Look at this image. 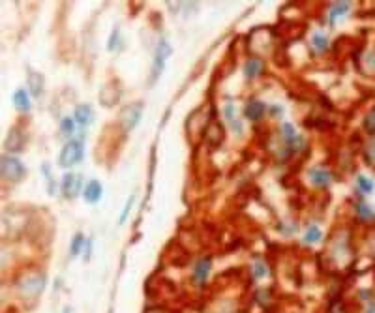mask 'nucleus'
Segmentation results:
<instances>
[{
    "instance_id": "393cba45",
    "label": "nucleus",
    "mask_w": 375,
    "mask_h": 313,
    "mask_svg": "<svg viewBox=\"0 0 375 313\" xmlns=\"http://www.w3.org/2000/svg\"><path fill=\"white\" fill-rule=\"evenodd\" d=\"M133 203H135V195H130L128 201H126V205H124V210H122V214H120V218H119V225H124L126 221H128L130 214H132Z\"/></svg>"
},
{
    "instance_id": "f257e3e1",
    "label": "nucleus",
    "mask_w": 375,
    "mask_h": 313,
    "mask_svg": "<svg viewBox=\"0 0 375 313\" xmlns=\"http://www.w3.org/2000/svg\"><path fill=\"white\" fill-rule=\"evenodd\" d=\"M0 176L6 184H19L27 176V167L17 156L4 154L0 158Z\"/></svg>"
},
{
    "instance_id": "aec40b11",
    "label": "nucleus",
    "mask_w": 375,
    "mask_h": 313,
    "mask_svg": "<svg viewBox=\"0 0 375 313\" xmlns=\"http://www.w3.org/2000/svg\"><path fill=\"white\" fill-rule=\"evenodd\" d=\"M86 242H88V240L85 238V234H83V233H75V234H73L72 242H70V254H72V257H77V255L83 254V249H85Z\"/></svg>"
},
{
    "instance_id": "423d86ee",
    "label": "nucleus",
    "mask_w": 375,
    "mask_h": 313,
    "mask_svg": "<svg viewBox=\"0 0 375 313\" xmlns=\"http://www.w3.org/2000/svg\"><path fill=\"white\" fill-rule=\"evenodd\" d=\"M83 190H85V182H83V176L77 173H66L62 176V195L66 199H75L83 195Z\"/></svg>"
},
{
    "instance_id": "7ed1b4c3",
    "label": "nucleus",
    "mask_w": 375,
    "mask_h": 313,
    "mask_svg": "<svg viewBox=\"0 0 375 313\" xmlns=\"http://www.w3.org/2000/svg\"><path fill=\"white\" fill-rule=\"evenodd\" d=\"M85 160V137H73L68 139L59 154V165L64 169L75 167Z\"/></svg>"
},
{
    "instance_id": "bb28decb",
    "label": "nucleus",
    "mask_w": 375,
    "mask_h": 313,
    "mask_svg": "<svg viewBox=\"0 0 375 313\" xmlns=\"http://www.w3.org/2000/svg\"><path fill=\"white\" fill-rule=\"evenodd\" d=\"M364 130H366L369 135H375V111H371V113L364 118Z\"/></svg>"
},
{
    "instance_id": "f8f14e48",
    "label": "nucleus",
    "mask_w": 375,
    "mask_h": 313,
    "mask_svg": "<svg viewBox=\"0 0 375 313\" xmlns=\"http://www.w3.org/2000/svg\"><path fill=\"white\" fill-rule=\"evenodd\" d=\"M83 199L88 203V205H98L99 201L103 199V186L99 180H90L85 184V190H83Z\"/></svg>"
},
{
    "instance_id": "f3484780",
    "label": "nucleus",
    "mask_w": 375,
    "mask_h": 313,
    "mask_svg": "<svg viewBox=\"0 0 375 313\" xmlns=\"http://www.w3.org/2000/svg\"><path fill=\"white\" fill-rule=\"evenodd\" d=\"M311 49L315 54H325L330 49V40L327 38V34L317 30L313 36H311Z\"/></svg>"
},
{
    "instance_id": "dca6fc26",
    "label": "nucleus",
    "mask_w": 375,
    "mask_h": 313,
    "mask_svg": "<svg viewBox=\"0 0 375 313\" xmlns=\"http://www.w3.org/2000/svg\"><path fill=\"white\" fill-rule=\"evenodd\" d=\"M12 101H14V107L19 113H28L32 109V100H30V94H28L27 88H17L12 96Z\"/></svg>"
},
{
    "instance_id": "f03ea898",
    "label": "nucleus",
    "mask_w": 375,
    "mask_h": 313,
    "mask_svg": "<svg viewBox=\"0 0 375 313\" xmlns=\"http://www.w3.org/2000/svg\"><path fill=\"white\" fill-rule=\"evenodd\" d=\"M47 285V276L43 272H30L25 274L23 278L17 280V293L21 298H38Z\"/></svg>"
},
{
    "instance_id": "a211bd4d",
    "label": "nucleus",
    "mask_w": 375,
    "mask_h": 313,
    "mask_svg": "<svg viewBox=\"0 0 375 313\" xmlns=\"http://www.w3.org/2000/svg\"><path fill=\"white\" fill-rule=\"evenodd\" d=\"M321 238H323L321 227L315 225V223H311V225H308L306 233H304L302 242L304 244H308V246H313V244H317V242H321Z\"/></svg>"
},
{
    "instance_id": "20e7f679",
    "label": "nucleus",
    "mask_w": 375,
    "mask_h": 313,
    "mask_svg": "<svg viewBox=\"0 0 375 313\" xmlns=\"http://www.w3.org/2000/svg\"><path fill=\"white\" fill-rule=\"evenodd\" d=\"M173 54V47L167 40H159L158 45H156V51H154V58H152V66H150V77H148V85H156L162 77L165 70V64H167V58Z\"/></svg>"
},
{
    "instance_id": "6ab92c4d",
    "label": "nucleus",
    "mask_w": 375,
    "mask_h": 313,
    "mask_svg": "<svg viewBox=\"0 0 375 313\" xmlns=\"http://www.w3.org/2000/svg\"><path fill=\"white\" fill-rule=\"evenodd\" d=\"M59 130H60V134L64 135V137H70V139H73L75 130H77V124H75L73 116H62V118H60V124H59Z\"/></svg>"
},
{
    "instance_id": "5701e85b",
    "label": "nucleus",
    "mask_w": 375,
    "mask_h": 313,
    "mask_svg": "<svg viewBox=\"0 0 375 313\" xmlns=\"http://www.w3.org/2000/svg\"><path fill=\"white\" fill-rule=\"evenodd\" d=\"M251 276H253V280H264L266 276H269V268H266V265H264L263 261H255L253 265H251Z\"/></svg>"
},
{
    "instance_id": "9d476101",
    "label": "nucleus",
    "mask_w": 375,
    "mask_h": 313,
    "mask_svg": "<svg viewBox=\"0 0 375 313\" xmlns=\"http://www.w3.org/2000/svg\"><path fill=\"white\" fill-rule=\"evenodd\" d=\"M224 118L225 122L229 124V128L233 130V134L237 135V137H240V135L244 134V126L242 122H240V118H238L237 114V105L233 103V101H227L224 105Z\"/></svg>"
},
{
    "instance_id": "a878e982",
    "label": "nucleus",
    "mask_w": 375,
    "mask_h": 313,
    "mask_svg": "<svg viewBox=\"0 0 375 313\" xmlns=\"http://www.w3.org/2000/svg\"><path fill=\"white\" fill-rule=\"evenodd\" d=\"M120 41H122V34H120L119 28H115L113 34L109 36V51H119L120 49Z\"/></svg>"
},
{
    "instance_id": "9b49d317",
    "label": "nucleus",
    "mask_w": 375,
    "mask_h": 313,
    "mask_svg": "<svg viewBox=\"0 0 375 313\" xmlns=\"http://www.w3.org/2000/svg\"><path fill=\"white\" fill-rule=\"evenodd\" d=\"M308 178L319 190H325V187H329L332 184V173L329 169H325V167H313L308 173Z\"/></svg>"
},
{
    "instance_id": "4be33fe9",
    "label": "nucleus",
    "mask_w": 375,
    "mask_h": 313,
    "mask_svg": "<svg viewBox=\"0 0 375 313\" xmlns=\"http://www.w3.org/2000/svg\"><path fill=\"white\" fill-rule=\"evenodd\" d=\"M356 187H358V192H360L362 195H369L373 192L375 184H373V180L368 178L366 174H360V176L356 178Z\"/></svg>"
},
{
    "instance_id": "2eb2a0df",
    "label": "nucleus",
    "mask_w": 375,
    "mask_h": 313,
    "mask_svg": "<svg viewBox=\"0 0 375 313\" xmlns=\"http://www.w3.org/2000/svg\"><path fill=\"white\" fill-rule=\"evenodd\" d=\"M264 74V62L259 56H251L244 64V77L246 79H257Z\"/></svg>"
},
{
    "instance_id": "412c9836",
    "label": "nucleus",
    "mask_w": 375,
    "mask_h": 313,
    "mask_svg": "<svg viewBox=\"0 0 375 313\" xmlns=\"http://www.w3.org/2000/svg\"><path fill=\"white\" fill-rule=\"evenodd\" d=\"M349 8H351V4H345V2L332 4V6H330V14H329V23H336L338 17H343V15L347 14Z\"/></svg>"
},
{
    "instance_id": "4468645a",
    "label": "nucleus",
    "mask_w": 375,
    "mask_h": 313,
    "mask_svg": "<svg viewBox=\"0 0 375 313\" xmlns=\"http://www.w3.org/2000/svg\"><path fill=\"white\" fill-rule=\"evenodd\" d=\"M27 85H28V92H30V96H34V98H41V94H43V90H45V79H43V75L38 74V72H34V70H30L27 75Z\"/></svg>"
},
{
    "instance_id": "39448f33",
    "label": "nucleus",
    "mask_w": 375,
    "mask_h": 313,
    "mask_svg": "<svg viewBox=\"0 0 375 313\" xmlns=\"http://www.w3.org/2000/svg\"><path fill=\"white\" fill-rule=\"evenodd\" d=\"M143 111H145V105L137 101V103H130L128 107L122 109V113L119 114L120 124L124 126L126 132H132L133 128L139 126V122L143 118Z\"/></svg>"
},
{
    "instance_id": "6e6552de",
    "label": "nucleus",
    "mask_w": 375,
    "mask_h": 313,
    "mask_svg": "<svg viewBox=\"0 0 375 313\" xmlns=\"http://www.w3.org/2000/svg\"><path fill=\"white\" fill-rule=\"evenodd\" d=\"M27 132L25 130H21L19 126H14L12 130H10V134H8L6 141H4V150H6V154H19L25 150V145H27Z\"/></svg>"
},
{
    "instance_id": "cd10ccee",
    "label": "nucleus",
    "mask_w": 375,
    "mask_h": 313,
    "mask_svg": "<svg viewBox=\"0 0 375 313\" xmlns=\"http://www.w3.org/2000/svg\"><path fill=\"white\" fill-rule=\"evenodd\" d=\"M368 154H371V158H369V160H371V161H375V141H373V143H371V145H369V147H368Z\"/></svg>"
},
{
    "instance_id": "ddd939ff",
    "label": "nucleus",
    "mask_w": 375,
    "mask_h": 313,
    "mask_svg": "<svg viewBox=\"0 0 375 313\" xmlns=\"http://www.w3.org/2000/svg\"><path fill=\"white\" fill-rule=\"evenodd\" d=\"M266 114V105H264L261 100H250L244 107V116L251 122H259V120L264 118Z\"/></svg>"
},
{
    "instance_id": "b1692460",
    "label": "nucleus",
    "mask_w": 375,
    "mask_h": 313,
    "mask_svg": "<svg viewBox=\"0 0 375 313\" xmlns=\"http://www.w3.org/2000/svg\"><path fill=\"white\" fill-rule=\"evenodd\" d=\"M355 210H356V216H358L362 221H369L375 218V212L368 207V205H364V203H358L355 207Z\"/></svg>"
},
{
    "instance_id": "1a4fd4ad",
    "label": "nucleus",
    "mask_w": 375,
    "mask_h": 313,
    "mask_svg": "<svg viewBox=\"0 0 375 313\" xmlns=\"http://www.w3.org/2000/svg\"><path fill=\"white\" fill-rule=\"evenodd\" d=\"M72 116H73V120H75V124H77L81 130H85V128H88L94 122L96 113H94L92 105H88V103H79V105L73 109Z\"/></svg>"
},
{
    "instance_id": "0eeeda50",
    "label": "nucleus",
    "mask_w": 375,
    "mask_h": 313,
    "mask_svg": "<svg viewBox=\"0 0 375 313\" xmlns=\"http://www.w3.org/2000/svg\"><path fill=\"white\" fill-rule=\"evenodd\" d=\"M212 272V257H199L195 265L191 267V281L193 285L204 287Z\"/></svg>"
}]
</instances>
